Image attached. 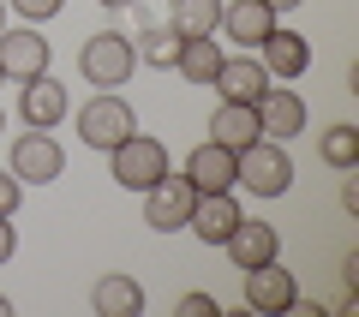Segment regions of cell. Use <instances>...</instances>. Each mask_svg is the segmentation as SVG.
<instances>
[{
	"label": "cell",
	"mask_w": 359,
	"mask_h": 317,
	"mask_svg": "<svg viewBox=\"0 0 359 317\" xmlns=\"http://www.w3.org/2000/svg\"><path fill=\"white\" fill-rule=\"evenodd\" d=\"M233 186H245L252 198H282L294 186V156H287V144H276V138L245 144L233 156Z\"/></svg>",
	"instance_id": "6da1fadb"
},
{
	"label": "cell",
	"mask_w": 359,
	"mask_h": 317,
	"mask_svg": "<svg viewBox=\"0 0 359 317\" xmlns=\"http://www.w3.org/2000/svg\"><path fill=\"white\" fill-rule=\"evenodd\" d=\"M132 132H138V114H132V102L120 96V90H96V96L78 108V138H84L90 150H114Z\"/></svg>",
	"instance_id": "7a4b0ae2"
},
{
	"label": "cell",
	"mask_w": 359,
	"mask_h": 317,
	"mask_svg": "<svg viewBox=\"0 0 359 317\" xmlns=\"http://www.w3.org/2000/svg\"><path fill=\"white\" fill-rule=\"evenodd\" d=\"M108 174H114V186H126V191L156 186V180L168 174V144L150 138V132H132V138H120L114 150H108Z\"/></svg>",
	"instance_id": "3957f363"
},
{
	"label": "cell",
	"mask_w": 359,
	"mask_h": 317,
	"mask_svg": "<svg viewBox=\"0 0 359 317\" xmlns=\"http://www.w3.org/2000/svg\"><path fill=\"white\" fill-rule=\"evenodd\" d=\"M78 66H84V78L96 90H120L138 72V48H132V36H120V30H96V36L78 48Z\"/></svg>",
	"instance_id": "277c9868"
},
{
	"label": "cell",
	"mask_w": 359,
	"mask_h": 317,
	"mask_svg": "<svg viewBox=\"0 0 359 317\" xmlns=\"http://www.w3.org/2000/svg\"><path fill=\"white\" fill-rule=\"evenodd\" d=\"M245 276V311H264V317H282L299 305V281L294 269H282V257H269V264H252L240 269Z\"/></svg>",
	"instance_id": "5b68a950"
},
{
	"label": "cell",
	"mask_w": 359,
	"mask_h": 317,
	"mask_svg": "<svg viewBox=\"0 0 359 317\" xmlns=\"http://www.w3.org/2000/svg\"><path fill=\"white\" fill-rule=\"evenodd\" d=\"M192 198H198V186L186 174L168 168L156 186H144V222H150L156 234H180V228H186V216H192Z\"/></svg>",
	"instance_id": "8992f818"
},
{
	"label": "cell",
	"mask_w": 359,
	"mask_h": 317,
	"mask_svg": "<svg viewBox=\"0 0 359 317\" xmlns=\"http://www.w3.org/2000/svg\"><path fill=\"white\" fill-rule=\"evenodd\" d=\"M13 168L25 186H48V180H60L66 174V150L54 144V132H36V126H25L18 132V144H13Z\"/></svg>",
	"instance_id": "52a82bcc"
},
{
	"label": "cell",
	"mask_w": 359,
	"mask_h": 317,
	"mask_svg": "<svg viewBox=\"0 0 359 317\" xmlns=\"http://www.w3.org/2000/svg\"><path fill=\"white\" fill-rule=\"evenodd\" d=\"M252 108H257L264 138H276V144H287V138H299V132H306V96H299V90H287V84H269Z\"/></svg>",
	"instance_id": "ba28073f"
},
{
	"label": "cell",
	"mask_w": 359,
	"mask_h": 317,
	"mask_svg": "<svg viewBox=\"0 0 359 317\" xmlns=\"http://www.w3.org/2000/svg\"><path fill=\"white\" fill-rule=\"evenodd\" d=\"M48 72V36L42 30H0V78H13V84H25V78H42Z\"/></svg>",
	"instance_id": "9c48e42d"
},
{
	"label": "cell",
	"mask_w": 359,
	"mask_h": 317,
	"mask_svg": "<svg viewBox=\"0 0 359 317\" xmlns=\"http://www.w3.org/2000/svg\"><path fill=\"white\" fill-rule=\"evenodd\" d=\"M66 108H72V96H66V84L60 78H25L18 84V120L25 126H36V132H48V126H60L66 120Z\"/></svg>",
	"instance_id": "30bf717a"
},
{
	"label": "cell",
	"mask_w": 359,
	"mask_h": 317,
	"mask_svg": "<svg viewBox=\"0 0 359 317\" xmlns=\"http://www.w3.org/2000/svg\"><path fill=\"white\" fill-rule=\"evenodd\" d=\"M240 216H245V210H240L233 191H198V198H192V216H186V234H198L204 245H222Z\"/></svg>",
	"instance_id": "8fae6325"
},
{
	"label": "cell",
	"mask_w": 359,
	"mask_h": 317,
	"mask_svg": "<svg viewBox=\"0 0 359 317\" xmlns=\"http://www.w3.org/2000/svg\"><path fill=\"white\" fill-rule=\"evenodd\" d=\"M276 30V13H269L264 0H222V36L240 42L245 54H257V42Z\"/></svg>",
	"instance_id": "7c38bea8"
},
{
	"label": "cell",
	"mask_w": 359,
	"mask_h": 317,
	"mask_svg": "<svg viewBox=\"0 0 359 317\" xmlns=\"http://www.w3.org/2000/svg\"><path fill=\"white\" fill-rule=\"evenodd\" d=\"M257 60H264V72L269 78H306V66H311V42L299 36V30H269L264 42H257Z\"/></svg>",
	"instance_id": "4fadbf2b"
},
{
	"label": "cell",
	"mask_w": 359,
	"mask_h": 317,
	"mask_svg": "<svg viewBox=\"0 0 359 317\" xmlns=\"http://www.w3.org/2000/svg\"><path fill=\"white\" fill-rule=\"evenodd\" d=\"M222 245H228L233 269H252V264H269V257H282V234L269 228V222H252V216L233 222V234H228Z\"/></svg>",
	"instance_id": "5bb4252c"
},
{
	"label": "cell",
	"mask_w": 359,
	"mask_h": 317,
	"mask_svg": "<svg viewBox=\"0 0 359 317\" xmlns=\"http://www.w3.org/2000/svg\"><path fill=\"white\" fill-rule=\"evenodd\" d=\"M216 90H222V102H257L269 90V72L257 54H228L216 72Z\"/></svg>",
	"instance_id": "9a60e30c"
},
{
	"label": "cell",
	"mask_w": 359,
	"mask_h": 317,
	"mask_svg": "<svg viewBox=\"0 0 359 317\" xmlns=\"http://www.w3.org/2000/svg\"><path fill=\"white\" fill-rule=\"evenodd\" d=\"M210 138H216L222 150H233V156H240L245 144H257V138H264V126H257V108H252V102H222L216 114H210Z\"/></svg>",
	"instance_id": "2e32d148"
},
{
	"label": "cell",
	"mask_w": 359,
	"mask_h": 317,
	"mask_svg": "<svg viewBox=\"0 0 359 317\" xmlns=\"http://www.w3.org/2000/svg\"><path fill=\"white\" fill-rule=\"evenodd\" d=\"M180 174L192 180L198 191H233V150H222V144L210 138V144H198V150L186 156Z\"/></svg>",
	"instance_id": "e0dca14e"
},
{
	"label": "cell",
	"mask_w": 359,
	"mask_h": 317,
	"mask_svg": "<svg viewBox=\"0 0 359 317\" xmlns=\"http://www.w3.org/2000/svg\"><path fill=\"white\" fill-rule=\"evenodd\" d=\"M222 42L216 36H186L180 42V54H174V72L186 78V84H216V72H222Z\"/></svg>",
	"instance_id": "ac0fdd59"
},
{
	"label": "cell",
	"mask_w": 359,
	"mask_h": 317,
	"mask_svg": "<svg viewBox=\"0 0 359 317\" xmlns=\"http://www.w3.org/2000/svg\"><path fill=\"white\" fill-rule=\"evenodd\" d=\"M90 305H96V317H138L144 311V288L132 276H102L90 288Z\"/></svg>",
	"instance_id": "d6986e66"
},
{
	"label": "cell",
	"mask_w": 359,
	"mask_h": 317,
	"mask_svg": "<svg viewBox=\"0 0 359 317\" xmlns=\"http://www.w3.org/2000/svg\"><path fill=\"white\" fill-rule=\"evenodd\" d=\"M168 25L180 36H216L222 30V0H168Z\"/></svg>",
	"instance_id": "ffe728a7"
},
{
	"label": "cell",
	"mask_w": 359,
	"mask_h": 317,
	"mask_svg": "<svg viewBox=\"0 0 359 317\" xmlns=\"http://www.w3.org/2000/svg\"><path fill=\"white\" fill-rule=\"evenodd\" d=\"M180 42H186V36H180V30L162 18V25L138 30V42H132V48H138V60H144V66H162V72H168V66H174V54H180Z\"/></svg>",
	"instance_id": "44dd1931"
},
{
	"label": "cell",
	"mask_w": 359,
	"mask_h": 317,
	"mask_svg": "<svg viewBox=\"0 0 359 317\" xmlns=\"http://www.w3.org/2000/svg\"><path fill=\"white\" fill-rule=\"evenodd\" d=\"M318 156L335 168V174L359 168V126H323V138H318Z\"/></svg>",
	"instance_id": "7402d4cb"
},
{
	"label": "cell",
	"mask_w": 359,
	"mask_h": 317,
	"mask_svg": "<svg viewBox=\"0 0 359 317\" xmlns=\"http://www.w3.org/2000/svg\"><path fill=\"white\" fill-rule=\"evenodd\" d=\"M66 0H13V13L25 18V25H48V18H60Z\"/></svg>",
	"instance_id": "603a6c76"
},
{
	"label": "cell",
	"mask_w": 359,
	"mask_h": 317,
	"mask_svg": "<svg viewBox=\"0 0 359 317\" xmlns=\"http://www.w3.org/2000/svg\"><path fill=\"white\" fill-rule=\"evenodd\" d=\"M18 198H25V180L13 168H0V216H18Z\"/></svg>",
	"instance_id": "cb8c5ba5"
},
{
	"label": "cell",
	"mask_w": 359,
	"mask_h": 317,
	"mask_svg": "<svg viewBox=\"0 0 359 317\" xmlns=\"http://www.w3.org/2000/svg\"><path fill=\"white\" fill-rule=\"evenodd\" d=\"M180 317H222V299L216 293H186L180 299Z\"/></svg>",
	"instance_id": "d4e9b609"
},
{
	"label": "cell",
	"mask_w": 359,
	"mask_h": 317,
	"mask_svg": "<svg viewBox=\"0 0 359 317\" xmlns=\"http://www.w3.org/2000/svg\"><path fill=\"white\" fill-rule=\"evenodd\" d=\"M18 252V228H13V216H0V264Z\"/></svg>",
	"instance_id": "484cf974"
},
{
	"label": "cell",
	"mask_w": 359,
	"mask_h": 317,
	"mask_svg": "<svg viewBox=\"0 0 359 317\" xmlns=\"http://www.w3.org/2000/svg\"><path fill=\"white\" fill-rule=\"evenodd\" d=\"M341 210H359V180H353V168H347V180H341Z\"/></svg>",
	"instance_id": "4316f807"
},
{
	"label": "cell",
	"mask_w": 359,
	"mask_h": 317,
	"mask_svg": "<svg viewBox=\"0 0 359 317\" xmlns=\"http://www.w3.org/2000/svg\"><path fill=\"white\" fill-rule=\"evenodd\" d=\"M264 6H269V13H276V18H282V13H299L306 0H264Z\"/></svg>",
	"instance_id": "83f0119b"
},
{
	"label": "cell",
	"mask_w": 359,
	"mask_h": 317,
	"mask_svg": "<svg viewBox=\"0 0 359 317\" xmlns=\"http://www.w3.org/2000/svg\"><path fill=\"white\" fill-rule=\"evenodd\" d=\"M0 317H13V299H6V293H0Z\"/></svg>",
	"instance_id": "f1b7e54d"
},
{
	"label": "cell",
	"mask_w": 359,
	"mask_h": 317,
	"mask_svg": "<svg viewBox=\"0 0 359 317\" xmlns=\"http://www.w3.org/2000/svg\"><path fill=\"white\" fill-rule=\"evenodd\" d=\"M102 6H114V13H120V6H132V0H102Z\"/></svg>",
	"instance_id": "f546056e"
},
{
	"label": "cell",
	"mask_w": 359,
	"mask_h": 317,
	"mask_svg": "<svg viewBox=\"0 0 359 317\" xmlns=\"http://www.w3.org/2000/svg\"><path fill=\"white\" fill-rule=\"evenodd\" d=\"M0 30H6V0H0Z\"/></svg>",
	"instance_id": "4dcf8cb0"
},
{
	"label": "cell",
	"mask_w": 359,
	"mask_h": 317,
	"mask_svg": "<svg viewBox=\"0 0 359 317\" xmlns=\"http://www.w3.org/2000/svg\"><path fill=\"white\" fill-rule=\"evenodd\" d=\"M0 126H6V120H0Z\"/></svg>",
	"instance_id": "1f68e13d"
},
{
	"label": "cell",
	"mask_w": 359,
	"mask_h": 317,
	"mask_svg": "<svg viewBox=\"0 0 359 317\" xmlns=\"http://www.w3.org/2000/svg\"><path fill=\"white\" fill-rule=\"evenodd\" d=\"M0 84H6V78H0Z\"/></svg>",
	"instance_id": "d6a6232c"
}]
</instances>
